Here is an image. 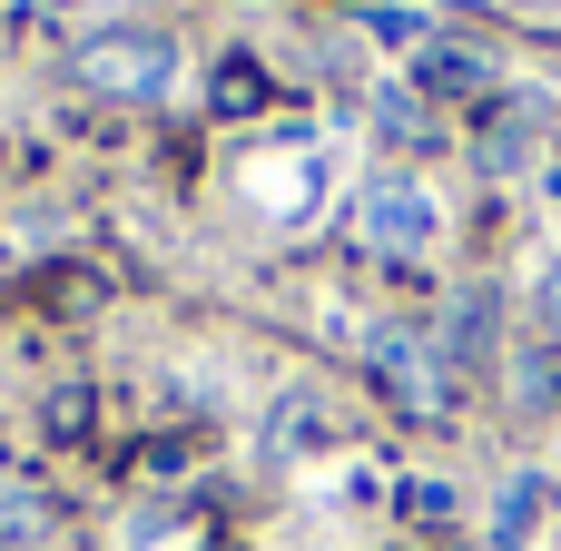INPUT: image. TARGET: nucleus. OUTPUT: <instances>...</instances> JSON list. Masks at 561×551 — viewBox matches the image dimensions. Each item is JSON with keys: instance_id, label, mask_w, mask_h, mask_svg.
I'll list each match as a JSON object with an SVG mask.
<instances>
[{"instance_id": "nucleus-1", "label": "nucleus", "mask_w": 561, "mask_h": 551, "mask_svg": "<svg viewBox=\"0 0 561 551\" xmlns=\"http://www.w3.org/2000/svg\"><path fill=\"white\" fill-rule=\"evenodd\" d=\"M69 79L99 89V99H158L178 79V39L168 30H89L69 49Z\"/></svg>"}, {"instance_id": "nucleus-2", "label": "nucleus", "mask_w": 561, "mask_h": 551, "mask_svg": "<svg viewBox=\"0 0 561 551\" xmlns=\"http://www.w3.org/2000/svg\"><path fill=\"white\" fill-rule=\"evenodd\" d=\"M434 227H444V207H434V187H424V177H394V168H385V177H365V197H355V237H365L375 256H394V266H404V256H424V246H434Z\"/></svg>"}, {"instance_id": "nucleus-3", "label": "nucleus", "mask_w": 561, "mask_h": 551, "mask_svg": "<svg viewBox=\"0 0 561 551\" xmlns=\"http://www.w3.org/2000/svg\"><path fill=\"white\" fill-rule=\"evenodd\" d=\"M375 375H385V394L404 404V414H454V375H444V355H434V335H375Z\"/></svg>"}, {"instance_id": "nucleus-4", "label": "nucleus", "mask_w": 561, "mask_h": 551, "mask_svg": "<svg viewBox=\"0 0 561 551\" xmlns=\"http://www.w3.org/2000/svg\"><path fill=\"white\" fill-rule=\"evenodd\" d=\"M533 513H542V473H513V483H503V513H493V551H523Z\"/></svg>"}, {"instance_id": "nucleus-5", "label": "nucleus", "mask_w": 561, "mask_h": 551, "mask_svg": "<svg viewBox=\"0 0 561 551\" xmlns=\"http://www.w3.org/2000/svg\"><path fill=\"white\" fill-rule=\"evenodd\" d=\"M424 79H434V89H473L483 69H473V59H454V49H434V59H424Z\"/></svg>"}, {"instance_id": "nucleus-6", "label": "nucleus", "mask_w": 561, "mask_h": 551, "mask_svg": "<svg viewBox=\"0 0 561 551\" xmlns=\"http://www.w3.org/2000/svg\"><path fill=\"white\" fill-rule=\"evenodd\" d=\"M542 315H552V335H561V256L542 266Z\"/></svg>"}, {"instance_id": "nucleus-7", "label": "nucleus", "mask_w": 561, "mask_h": 551, "mask_svg": "<svg viewBox=\"0 0 561 551\" xmlns=\"http://www.w3.org/2000/svg\"><path fill=\"white\" fill-rule=\"evenodd\" d=\"M30 10H79V0H30Z\"/></svg>"}]
</instances>
